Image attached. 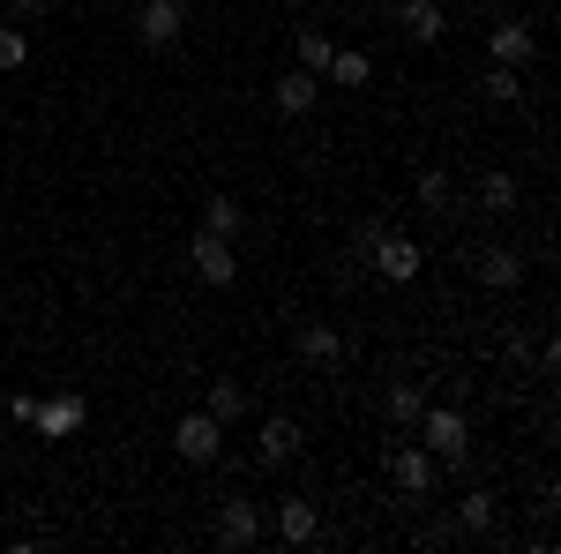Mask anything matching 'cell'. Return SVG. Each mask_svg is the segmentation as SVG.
<instances>
[{
    "mask_svg": "<svg viewBox=\"0 0 561 554\" xmlns=\"http://www.w3.org/2000/svg\"><path fill=\"white\" fill-rule=\"evenodd\" d=\"M173 457H180V465H217V457H225V420L187 412V420L173 427Z\"/></svg>",
    "mask_w": 561,
    "mask_h": 554,
    "instance_id": "3",
    "label": "cell"
},
{
    "mask_svg": "<svg viewBox=\"0 0 561 554\" xmlns=\"http://www.w3.org/2000/svg\"><path fill=\"white\" fill-rule=\"evenodd\" d=\"M494 502H502V495L472 487V495L457 502V532H465V540H486V532H494Z\"/></svg>",
    "mask_w": 561,
    "mask_h": 554,
    "instance_id": "18",
    "label": "cell"
},
{
    "mask_svg": "<svg viewBox=\"0 0 561 554\" xmlns=\"http://www.w3.org/2000/svg\"><path fill=\"white\" fill-rule=\"evenodd\" d=\"M434 479H442V465H434L420 442H404V434H397V450H389V487L420 502V495H434Z\"/></svg>",
    "mask_w": 561,
    "mask_h": 554,
    "instance_id": "4",
    "label": "cell"
},
{
    "mask_svg": "<svg viewBox=\"0 0 561 554\" xmlns=\"http://www.w3.org/2000/svg\"><path fill=\"white\" fill-rule=\"evenodd\" d=\"M412 434H420V450H427L442 472H465V465H472V420H465V412H449V405H427Z\"/></svg>",
    "mask_w": 561,
    "mask_h": 554,
    "instance_id": "1",
    "label": "cell"
},
{
    "mask_svg": "<svg viewBox=\"0 0 561 554\" xmlns=\"http://www.w3.org/2000/svg\"><path fill=\"white\" fill-rule=\"evenodd\" d=\"M277 540H285V547H314V540H322V510H314L307 495L277 502Z\"/></svg>",
    "mask_w": 561,
    "mask_h": 554,
    "instance_id": "11",
    "label": "cell"
},
{
    "mask_svg": "<svg viewBox=\"0 0 561 554\" xmlns=\"http://www.w3.org/2000/svg\"><path fill=\"white\" fill-rule=\"evenodd\" d=\"M479 90H486V105H517L524 98V68H502V60H494V68L479 76Z\"/></svg>",
    "mask_w": 561,
    "mask_h": 554,
    "instance_id": "22",
    "label": "cell"
},
{
    "mask_svg": "<svg viewBox=\"0 0 561 554\" xmlns=\"http://www.w3.org/2000/svg\"><path fill=\"white\" fill-rule=\"evenodd\" d=\"M300 442H307V434H300V420H293V412H270V420L255 427V457H262L270 472L293 465V457H300Z\"/></svg>",
    "mask_w": 561,
    "mask_h": 554,
    "instance_id": "9",
    "label": "cell"
},
{
    "mask_svg": "<svg viewBox=\"0 0 561 554\" xmlns=\"http://www.w3.org/2000/svg\"><path fill=\"white\" fill-rule=\"evenodd\" d=\"M479 211H486V217L517 211V172H486V180H479Z\"/></svg>",
    "mask_w": 561,
    "mask_h": 554,
    "instance_id": "20",
    "label": "cell"
},
{
    "mask_svg": "<svg viewBox=\"0 0 561 554\" xmlns=\"http://www.w3.org/2000/svg\"><path fill=\"white\" fill-rule=\"evenodd\" d=\"M0 217H8V211H0Z\"/></svg>",
    "mask_w": 561,
    "mask_h": 554,
    "instance_id": "26",
    "label": "cell"
},
{
    "mask_svg": "<svg viewBox=\"0 0 561 554\" xmlns=\"http://www.w3.org/2000/svg\"><path fill=\"white\" fill-rule=\"evenodd\" d=\"M240 225H248V211H240L232 195H210V203H203V233H217V240H240Z\"/></svg>",
    "mask_w": 561,
    "mask_h": 554,
    "instance_id": "21",
    "label": "cell"
},
{
    "mask_svg": "<svg viewBox=\"0 0 561 554\" xmlns=\"http://www.w3.org/2000/svg\"><path fill=\"white\" fill-rule=\"evenodd\" d=\"M31 60V31L23 23H0V68H23Z\"/></svg>",
    "mask_w": 561,
    "mask_h": 554,
    "instance_id": "24",
    "label": "cell"
},
{
    "mask_svg": "<svg viewBox=\"0 0 561 554\" xmlns=\"http://www.w3.org/2000/svg\"><path fill=\"white\" fill-rule=\"evenodd\" d=\"M83 389H53V397H38V412H31V427H38L45 442H68L76 427H83Z\"/></svg>",
    "mask_w": 561,
    "mask_h": 554,
    "instance_id": "7",
    "label": "cell"
},
{
    "mask_svg": "<svg viewBox=\"0 0 561 554\" xmlns=\"http://www.w3.org/2000/svg\"><path fill=\"white\" fill-rule=\"evenodd\" d=\"M420 412H427V389H420V383H389L382 389V420L397 427V434H412V427H420Z\"/></svg>",
    "mask_w": 561,
    "mask_h": 554,
    "instance_id": "16",
    "label": "cell"
},
{
    "mask_svg": "<svg viewBox=\"0 0 561 554\" xmlns=\"http://www.w3.org/2000/svg\"><path fill=\"white\" fill-rule=\"evenodd\" d=\"M397 31L412 45H434L449 31V15H442V0H397Z\"/></svg>",
    "mask_w": 561,
    "mask_h": 554,
    "instance_id": "12",
    "label": "cell"
},
{
    "mask_svg": "<svg viewBox=\"0 0 561 554\" xmlns=\"http://www.w3.org/2000/svg\"><path fill=\"white\" fill-rule=\"evenodd\" d=\"M203 412H210V420H225V427L248 420V389H240V383H210V389H203Z\"/></svg>",
    "mask_w": 561,
    "mask_h": 554,
    "instance_id": "19",
    "label": "cell"
},
{
    "mask_svg": "<svg viewBox=\"0 0 561 554\" xmlns=\"http://www.w3.org/2000/svg\"><path fill=\"white\" fill-rule=\"evenodd\" d=\"M187 262H195V278H203V285H217V293L240 278V262H232V240H217V233H195V240H187Z\"/></svg>",
    "mask_w": 561,
    "mask_h": 554,
    "instance_id": "10",
    "label": "cell"
},
{
    "mask_svg": "<svg viewBox=\"0 0 561 554\" xmlns=\"http://www.w3.org/2000/svg\"><path fill=\"white\" fill-rule=\"evenodd\" d=\"M314 98H322V76H314V68H285V76H277V113H285V121L314 113Z\"/></svg>",
    "mask_w": 561,
    "mask_h": 554,
    "instance_id": "13",
    "label": "cell"
},
{
    "mask_svg": "<svg viewBox=\"0 0 561 554\" xmlns=\"http://www.w3.org/2000/svg\"><path fill=\"white\" fill-rule=\"evenodd\" d=\"M472 278H479V285H494V293H510V285H524V256H517V248H479Z\"/></svg>",
    "mask_w": 561,
    "mask_h": 554,
    "instance_id": "14",
    "label": "cell"
},
{
    "mask_svg": "<svg viewBox=\"0 0 561 554\" xmlns=\"http://www.w3.org/2000/svg\"><path fill=\"white\" fill-rule=\"evenodd\" d=\"M293 53H300V68H314V76H322V60H330V53H337V38H330V31H314V23H307L300 38H293Z\"/></svg>",
    "mask_w": 561,
    "mask_h": 554,
    "instance_id": "23",
    "label": "cell"
},
{
    "mask_svg": "<svg viewBox=\"0 0 561 554\" xmlns=\"http://www.w3.org/2000/svg\"><path fill=\"white\" fill-rule=\"evenodd\" d=\"M180 31H187V8H180V0H142V15H135V38L150 45V53L180 45Z\"/></svg>",
    "mask_w": 561,
    "mask_h": 554,
    "instance_id": "8",
    "label": "cell"
},
{
    "mask_svg": "<svg viewBox=\"0 0 561 554\" xmlns=\"http://www.w3.org/2000/svg\"><path fill=\"white\" fill-rule=\"evenodd\" d=\"M293 360L300 368H337L345 360V330L337 323H293Z\"/></svg>",
    "mask_w": 561,
    "mask_h": 554,
    "instance_id": "6",
    "label": "cell"
},
{
    "mask_svg": "<svg viewBox=\"0 0 561 554\" xmlns=\"http://www.w3.org/2000/svg\"><path fill=\"white\" fill-rule=\"evenodd\" d=\"M367 270H375V278H389V285H412V278L427 270V256H420V240H404V233H382V240L367 248Z\"/></svg>",
    "mask_w": 561,
    "mask_h": 554,
    "instance_id": "5",
    "label": "cell"
},
{
    "mask_svg": "<svg viewBox=\"0 0 561 554\" xmlns=\"http://www.w3.org/2000/svg\"><path fill=\"white\" fill-rule=\"evenodd\" d=\"M270 532V517H262V502H248V495H232V502H217V524H210V540L225 554H248Z\"/></svg>",
    "mask_w": 561,
    "mask_h": 554,
    "instance_id": "2",
    "label": "cell"
},
{
    "mask_svg": "<svg viewBox=\"0 0 561 554\" xmlns=\"http://www.w3.org/2000/svg\"><path fill=\"white\" fill-rule=\"evenodd\" d=\"M486 53H494L502 68H531V23H517V15L494 23V31H486Z\"/></svg>",
    "mask_w": 561,
    "mask_h": 554,
    "instance_id": "15",
    "label": "cell"
},
{
    "mask_svg": "<svg viewBox=\"0 0 561 554\" xmlns=\"http://www.w3.org/2000/svg\"><path fill=\"white\" fill-rule=\"evenodd\" d=\"M322 76H330L337 90H367V83H375V60H367L359 45H337V53L322 60Z\"/></svg>",
    "mask_w": 561,
    "mask_h": 554,
    "instance_id": "17",
    "label": "cell"
},
{
    "mask_svg": "<svg viewBox=\"0 0 561 554\" xmlns=\"http://www.w3.org/2000/svg\"><path fill=\"white\" fill-rule=\"evenodd\" d=\"M420 203H427V211H449V172H420Z\"/></svg>",
    "mask_w": 561,
    "mask_h": 554,
    "instance_id": "25",
    "label": "cell"
}]
</instances>
